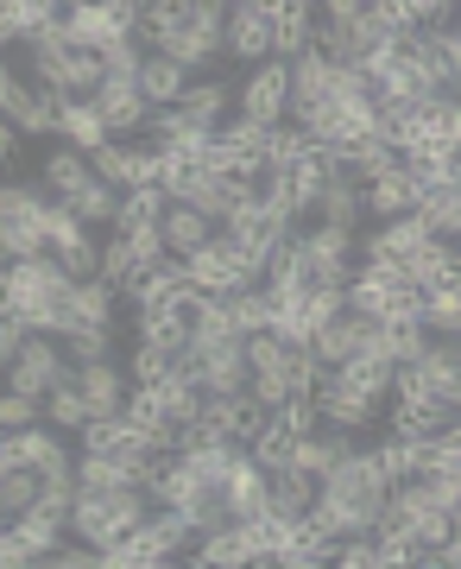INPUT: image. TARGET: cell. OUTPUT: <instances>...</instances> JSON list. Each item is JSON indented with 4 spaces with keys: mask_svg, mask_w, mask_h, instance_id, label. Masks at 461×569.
<instances>
[{
    "mask_svg": "<svg viewBox=\"0 0 461 569\" xmlns=\"http://www.w3.org/2000/svg\"><path fill=\"white\" fill-rule=\"evenodd\" d=\"M392 475H385V462H380V449H348L329 475H322V500H341V507H361V512H373L380 519L385 512V500H392Z\"/></svg>",
    "mask_w": 461,
    "mask_h": 569,
    "instance_id": "6da1fadb",
    "label": "cell"
},
{
    "mask_svg": "<svg viewBox=\"0 0 461 569\" xmlns=\"http://www.w3.org/2000/svg\"><path fill=\"white\" fill-rule=\"evenodd\" d=\"M70 266L58 260V253H39V260H7V284H0V310H20V317H32V310L44 305H63L70 298Z\"/></svg>",
    "mask_w": 461,
    "mask_h": 569,
    "instance_id": "7a4b0ae2",
    "label": "cell"
},
{
    "mask_svg": "<svg viewBox=\"0 0 461 569\" xmlns=\"http://www.w3.org/2000/svg\"><path fill=\"white\" fill-rule=\"evenodd\" d=\"M63 380H77V361L58 336H32L20 348V361H7V387L13 392H32V399H51Z\"/></svg>",
    "mask_w": 461,
    "mask_h": 569,
    "instance_id": "3957f363",
    "label": "cell"
},
{
    "mask_svg": "<svg viewBox=\"0 0 461 569\" xmlns=\"http://www.w3.org/2000/svg\"><path fill=\"white\" fill-rule=\"evenodd\" d=\"M303 272L310 284H329V291H348L354 284V228H335V222H317L303 234Z\"/></svg>",
    "mask_w": 461,
    "mask_h": 569,
    "instance_id": "277c9868",
    "label": "cell"
},
{
    "mask_svg": "<svg viewBox=\"0 0 461 569\" xmlns=\"http://www.w3.org/2000/svg\"><path fill=\"white\" fill-rule=\"evenodd\" d=\"M0 468H39V475H77V456L70 443L58 437V425L44 418L32 430H7V443H0Z\"/></svg>",
    "mask_w": 461,
    "mask_h": 569,
    "instance_id": "5b68a950",
    "label": "cell"
},
{
    "mask_svg": "<svg viewBox=\"0 0 461 569\" xmlns=\"http://www.w3.org/2000/svg\"><path fill=\"white\" fill-rule=\"evenodd\" d=\"M241 114L260 127H284L291 121V63L284 58H265L253 63V77L241 82Z\"/></svg>",
    "mask_w": 461,
    "mask_h": 569,
    "instance_id": "8992f818",
    "label": "cell"
},
{
    "mask_svg": "<svg viewBox=\"0 0 461 569\" xmlns=\"http://www.w3.org/2000/svg\"><path fill=\"white\" fill-rule=\"evenodd\" d=\"M228 58L234 63H265L279 58V20L265 13L260 0H234V13H228Z\"/></svg>",
    "mask_w": 461,
    "mask_h": 569,
    "instance_id": "52a82bcc",
    "label": "cell"
},
{
    "mask_svg": "<svg viewBox=\"0 0 461 569\" xmlns=\"http://www.w3.org/2000/svg\"><path fill=\"white\" fill-rule=\"evenodd\" d=\"M329 102H335V58L322 44H310L291 58V121H310Z\"/></svg>",
    "mask_w": 461,
    "mask_h": 569,
    "instance_id": "ba28073f",
    "label": "cell"
},
{
    "mask_svg": "<svg viewBox=\"0 0 461 569\" xmlns=\"http://www.w3.org/2000/svg\"><path fill=\"white\" fill-rule=\"evenodd\" d=\"M96 102V114L108 121V133L114 140H127V133H146V121H152V102H146V89H140V77H108L89 96Z\"/></svg>",
    "mask_w": 461,
    "mask_h": 569,
    "instance_id": "9c48e42d",
    "label": "cell"
},
{
    "mask_svg": "<svg viewBox=\"0 0 461 569\" xmlns=\"http://www.w3.org/2000/svg\"><path fill=\"white\" fill-rule=\"evenodd\" d=\"M77 387L89 392L96 418H127V399H133V373H121L114 361H77Z\"/></svg>",
    "mask_w": 461,
    "mask_h": 569,
    "instance_id": "30bf717a",
    "label": "cell"
},
{
    "mask_svg": "<svg viewBox=\"0 0 461 569\" xmlns=\"http://www.w3.org/2000/svg\"><path fill=\"white\" fill-rule=\"evenodd\" d=\"M178 108H183V114H190L197 127L221 133V127H228L234 114H241V89H228L221 77H197L190 89H183V102H178Z\"/></svg>",
    "mask_w": 461,
    "mask_h": 569,
    "instance_id": "8fae6325",
    "label": "cell"
},
{
    "mask_svg": "<svg viewBox=\"0 0 461 569\" xmlns=\"http://www.w3.org/2000/svg\"><path fill=\"white\" fill-rule=\"evenodd\" d=\"M317 500H322V481L310 468H298V462L272 468V512H279L284 526H303L317 512Z\"/></svg>",
    "mask_w": 461,
    "mask_h": 569,
    "instance_id": "7c38bea8",
    "label": "cell"
},
{
    "mask_svg": "<svg viewBox=\"0 0 461 569\" xmlns=\"http://www.w3.org/2000/svg\"><path fill=\"white\" fill-rule=\"evenodd\" d=\"M190 298V291H183ZM183 298H171V305H140V317H133V342H152V348H171L178 355L183 342H190V305Z\"/></svg>",
    "mask_w": 461,
    "mask_h": 569,
    "instance_id": "4fadbf2b",
    "label": "cell"
},
{
    "mask_svg": "<svg viewBox=\"0 0 461 569\" xmlns=\"http://www.w3.org/2000/svg\"><path fill=\"white\" fill-rule=\"evenodd\" d=\"M164 247H171V253H178V260H190V253H202V247L216 241L221 234V222L216 216H202L197 203H178V197H171V209H164Z\"/></svg>",
    "mask_w": 461,
    "mask_h": 569,
    "instance_id": "5bb4252c",
    "label": "cell"
},
{
    "mask_svg": "<svg viewBox=\"0 0 461 569\" xmlns=\"http://www.w3.org/2000/svg\"><path fill=\"white\" fill-rule=\"evenodd\" d=\"M178 203H197L202 216H216V222H228V209L241 203V178H221V171H209V164H197V171L183 178Z\"/></svg>",
    "mask_w": 461,
    "mask_h": 569,
    "instance_id": "9a60e30c",
    "label": "cell"
},
{
    "mask_svg": "<svg viewBox=\"0 0 461 569\" xmlns=\"http://www.w3.org/2000/svg\"><path fill=\"white\" fill-rule=\"evenodd\" d=\"M190 272H197L202 291H241V253H234V234L221 228L202 253H190Z\"/></svg>",
    "mask_w": 461,
    "mask_h": 569,
    "instance_id": "2e32d148",
    "label": "cell"
},
{
    "mask_svg": "<svg viewBox=\"0 0 461 569\" xmlns=\"http://www.w3.org/2000/svg\"><path fill=\"white\" fill-rule=\"evenodd\" d=\"M159 51L164 58H178L183 70L197 77V70H209L216 58H228V39H221V32H202V26H178V32H164L159 39Z\"/></svg>",
    "mask_w": 461,
    "mask_h": 569,
    "instance_id": "e0dca14e",
    "label": "cell"
},
{
    "mask_svg": "<svg viewBox=\"0 0 461 569\" xmlns=\"http://www.w3.org/2000/svg\"><path fill=\"white\" fill-rule=\"evenodd\" d=\"M190 82H197V77H190V70H183L178 58H164V51H146V63H140V89H146V102H152V108H178Z\"/></svg>",
    "mask_w": 461,
    "mask_h": 569,
    "instance_id": "ac0fdd59",
    "label": "cell"
},
{
    "mask_svg": "<svg viewBox=\"0 0 461 569\" xmlns=\"http://www.w3.org/2000/svg\"><path fill=\"white\" fill-rule=\"evenodd\" d=\"M348 449H354V430H341V425H322V430H310V437H298V443H291V462L298 468H310V475H329V468L341 462V456H348Z\"/></svg>",
    "mask_w": 461,
    "mask_h": 569,
    "instance_id": "d6986e66",
    "label": "cell"
},
{
    "mask_svg": "<svg viewBox=\"0 0 461 569\" xmlns=\"http://www.w3.org/2000/svg\"><path fill=\"white\" fill-rule=\"evenodd\" d=\"M404 209H418V178H411V164H399V171H385V178L367 183V216H373V222H392Z\"/></svg>",
    "mask_w": 461,
    "mask_h": 569,
    "instance_id": "ffe728a7",
    "label": "cell"
},
{
    "mask_svg": "<svg viewBox=\"0 0 461 569\" xmlns=\"http://www.w3.org/2000/svg\"><path fill=\"white\" fill-rule=\"evenodd\" d=\"M317 216L322 222H335V228H361L367 216V183L348 171V178H329L322 183V197H317Z\"/></svg>",
    "mask_w": 461,
    "mask_h": 569,
    "instance_id": "44dd1931",
    "label": "cell"
},
{
    "mask_svg": "<svg viewBox=\"0 0 461 569\" xmlns=\"http://www.w3.org/2000/svg\"><path fill=\"white\" fill-rule=\"evenodd\" d=\"M121 197H127L121 183H108V178H89L82 190H70L63 203L77 209V216H82L89 228H114V222H121Z\"/></svg>",
    "mask_w": 461,
    "mask_h": 569,
    "instance_id": "7402d4cb",
    "label": "cell"
},
{
    "mask_svg": "<svg viewBox=\"0 0 461 569\" xmlns=\"http://www.w3.org/2000/svg\"><path fill=\"white\" fill-rule=\"evenodd\" d=\"M44 216H51V209H44ZM44 216H0V253H7V260H39V253H51Z\"/></svg>",
    "mask_w": 461,
    "mask_h": 569,
    "instance_id": "603a6c76",
    "label": "cell"
},
{
    "mask_svg": "<svg viewBox=\"0 0 461 569\" xmlns=\"http://www.w3.org/2000/svg\"><path fill=\"white\" fill-rule=\"evenodd\" d=\"M272 20H279V58H284V63L298 58V51H310V44H317V20H322L317 0H284Z\"/></svg>",
    "mask_w": 461,
    "mask_h": 569,
    "instance_id": "cb8c5ba5",
    "label": "cell"
},
{
    "mask_svg": "<svg viewBox=\"0 0 461 569\" xmlns=\"http://www.w3.org/2000/svg\"><path fill=\"white\" fill-rule=\"evenodd\" d=\"M164 209H171V190H164V183H140V190H127L114 234H140V228H159V222H164Z\"/></svg>",
    "mask_w": 461,
    "mask_h": 569,
    "instance_id": "d4e9b609",
    "label": "cell"
},
{
    "mask_svg": "<svg viewBox=\"0 0 461 569\" xmlns=\"http://www.w3.org/2000/svg\"><path fill=\"white\" fill-rule=\"evenodd\" d=\"M310 152H317V140H310L298 121L272 127V140H265V178H291V171L310 159Z\"/></svg>",
    "mask_w": 461,
    "mask_h": 569,
    "instance_id": "484cf974",
    "label": "cell"
},
{
    "mask_svg": "<svg viewBox=\"0 0 461 569\" xmlns=\"http://www.w3.org/2000/svg\"><path fill=\"white\" fill-rule=\"evenodd\" d=\"M51 20H58V7H51V0H0V26H7V44H32Z\"/></svg>",
    "mask_w": 461,
    "mask_h": 569,
    "instance_id": "4316f807",
    "label": "cell"
},
{
    "mask_svg": "<svg viewBox=\"0 0 461 569\" xmlns=\"http://www.w3.org/2000/svg\"><path fill=\"white\" fill-rule=\"evenodd\" d=\"M39 178L51 183L58 197H70V190H82V183L96 178V164H89V152H82V146H70V140H63L58 152L44 159V171H39Z\"/></svg>",
    "mask_w": 461,
    "mask_h": 569,
    "instance_id": "83f0119b",
    "label": "cell"
},
{
    "mask_svg": "<svg viewBox=\"0 0 461 569\" xmlns=\"http://www.w3.org/2000/svg\"><path fill=\"white\" fill-rule=\"evenodd\" d=\"M63 140L82 146V152H96V146H108L114 133H108V121L96 114V102H82V96H70L63 102Z\"/></svg>",
    "mask_w": 461,
    "mask_h": 569,
    "instance_id": "f1b7e54d",
    "label": "cell"
},
{
    "mask_svg": "<svg viewBox=\"0 0 461 569\" xmlns=\"http://www.w3.org/2000/svg\"><path fill=\"white\" fill-rule=\"evenodd\" d=\"M399 164H404V152L385 140V133H373V127H367L361 140H354V178H361V183L385 178V171H399Z\"/></svg>",
    "mask_w": 461,
    "mask_h": 569,
    "instance_id": "f546056e",
    "label": "cell"
},
{
    "mask_svg": "<svg viewBox=\"0 0 461 569\" xmlns=\"http://www.w3.org/2000/svg\"><path fill=\"white\" fill-rule=\"evenodd\" d=\"M39 493H44L39 468H7V475H0V512H7V519L32 512V507H39Z\"/></svg>",
    "mask_w": 461,
    "mask_h": 569,
    "instance_id": "4dcf8cb0",
    "label": "cell"
},
{
    "mask_svg": "<svg viewBox=\"0 0 461 569\" xmlns=\"http://www.w3.org/2000/svg\"><path fill=\"white\" fill-rule=\"evenodd\" d=\"M44 418H51L58 430H82L89 418H96V406H89V392H82L77 380H63V387L44 399Z\"/></svg>",
    "mask_w": 461,
    "mask_h": 569,
    "instance_id": "1f68e13d",
    "label": "cell"
},
{
    "mask_svg": "<svg viewBox=\"0 0 461 569\" xmlns=\"http://www.w3.org/2000/svg\"><path fill=\"white\" fill-rule=\"evenodd\" d=\"M58 203V190H51V183H7V190H0V216H44V209Z\"/></svg>",
    "mask_w": 461,
    "mask_h": 569,
    "instance_id": "d6a6232c",
    "label": "cell"
},
{
    "mask_svg": "<svg viewBox=\"0 0 461 569\" xmlns=\"http://www.w3.org/2000/svg\"><path fill=\"white\" fill-rule=\"evenodd\" d=\"M127 373H133V387H164V380H171V348L133 342V355H127Z\"/></svg>",
    "mask_w": 461,
    "mask_h": 569,
    "instance_id": "836d02e7",
    "label": "cell"
},
{
    "mask_svg": "<svg viewBox=\"0 0 461 569\" xmlns=\"http://www.w3.org/2000/svg\"><path fill=\"white\" fill-rule=\"evenodd\" d=\"M101 279L121 284V291H127L133 279H140V260H133V241H127V234H114V241L101 247Z\"/></svg>",
    "mask_w": 461,
    "mask_h": 569,
    "instance_id": "e575fe53",
    "label": "cell"
},
{
    "mask_svg": "<svg viewBox=\"0 0 461 569\" xmlns=\"http://www.w3.org/2000/svg\"><path fill=\"white\" fill-rule=\"evenodd\" d=\"M430 348V323H385V355L392 361H418Z\"/></svg>",
    "mask_w": 461,
    "mask_h": 569,
    "instance_id": "d590c367",
    "label": "cell"
},
{
    "mask_svg": "<svg viewBox=\"0 0 461 569\" xmlns=\"http://www.w3.org/2000/svg\"><path fill=\"white\" fill-rule=\"evenodd\" d=\"M0 425H7V430L44 425V399H32V392H13V387H7V399H0Z\"/></svg>",
    "mask_w": 461,
    "mask_h": 569,
    "instance_id": "8d00e7d4",
    "label": "cell"
},
{
    "mask_svg": "<svg viewBox=\"0 0 461 569\" xmlns=\"http://www.w3.org/2000/svg\"><path fill=\"white\" fill-rule=\"evenodd\" d=\"M0 563H7V569H32V563H39V550H32V545L20 538V526L0 531Z\"/></svg>",
    "mask_w": 461,
    "mask_h": 569,
    "instance_id": "74e56055",
    "label": "cell"
},
{
    "mask_svg": "<svg viewBox=\"0 0 461 569\" xmlns=\"http://www.w3.org/2000/svg\"><path fill=\"white\" fill-rule=\"evenodd\" d=\"M63 348H70V361H108V329H77Z\"/></svg>",
    "mask_w": 461,
    "mask_h": 569,
    "instance_id": "f35d334b",
    "label": "cell"
},
{
    "mask_svg": "<svg viewBox=\"0 0 461 569\" xmlns=\"http://www.w3.org/2000/svg\"><path fill=\"white\" fill-rule=\"evenodd\" d=\"M385 0H322V20H373Z\"/></svg>",
    "mask_w": 461,
    "mask_h": 569,
    "instance_id": "ab89813d",
    "label": "cell"
},
{
    "mask_svg": "<svg viewBox=\"0 0 461 569\" xmlns=\"http://www.w3.org/2000/svg\"><path fill=\"white\" fill-rule=\"evenodd\" d=\"M20 146H26V133L7 121V133H0V152H7V159H20Z\"/></svg>",
    "mask_w": 461,
    "mask_h": 569,
    "instance_id": "60d3db41",
    "label": "cell"
},
{
    "mask_svg": "<svg viewBox=\"0 0 461 569\" xmlns=\"http://www.w3.org/2000/svg\"><path fill=\"white\" fill-rule=\"evenodd\" d=\"M114 7H121V13H127V20H133V26H140L146 13H152V0H114Z\"/></svg>",
    "mask_w": 461,
    "mask_h": 569,
    "instance_id": "b9f144b4",
    "label": "cell"
},
{
    "mask_svg": "<svg viewBox=\"0 0 461 569\" xmlns=\"http://www.w3.org/2000/svg\"><path fill=\"white\" fill-rule=\"evenodd\" d=\"M449 26H455V39H461V13H455V20H449Z\"/></svg>",
    "mask_w": 461,
    "mask_h": 569,
    "instance_id": "7bdbcfd3",
    "label": "cell"
},
{
    "mask_svg": "<svg viewBox=\"0 0 461 569\" xmlns=\"http://www.w3.org/2000/svg\"><path fill=\"white\" fill-rule=\"evenodd\" d=\"M455 531H461V507H455Z\"/></svg>",
    "mask_w": 461,
    "mask_h": 569,
    "instance_id": "ee69618b",
    "label": "cell"
}]
</instances>
